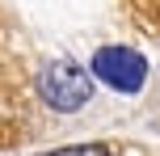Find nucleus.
<instances>
[{"mask_svg": "<svg viewBox=\"0 0 160 156\" xmlns=\"http://www.w3.org/2000/svg\"><path fill=\"white\" fill-rule=\"evenodd\" d=\"M38 93H42V101H47L51 110L72 114V110H80L88 97H93V76H88L84 68H76L72 59H55V63L42 68Z\"/></svg>", "mask_w": 160, "mask_h": 156, "instance_id": "1", "label": "nucleus"}, {"mask_svg": "<svg viewBox=\"0 0 160 156\" xmlns=\"http://www.w3.org/2000/svg\"><path fill=\"white\" fill-rule=\"evenodd\" d=\"M93 76L118 93H139L148 80V59L131 47H101L93 55Z\"/></svg>", "mask_w": 160, "mask_h": 156, "instance_id": "2", "label": "nucleus"}, {"mask_svg": "<svg viewBox=\"0 0 160 156\" xmlns=\"http://www.w3.org/2000/svg\"><path fill=\"white\" fill-rule=\"evenodd\" d=\"M47 156H110L105 143H80V148H63V152H47Z\"/></svg>", "mask_w": 160, "mask_h": 156, "instance_id": "3", "label": "nucleus"}]
</instances>
